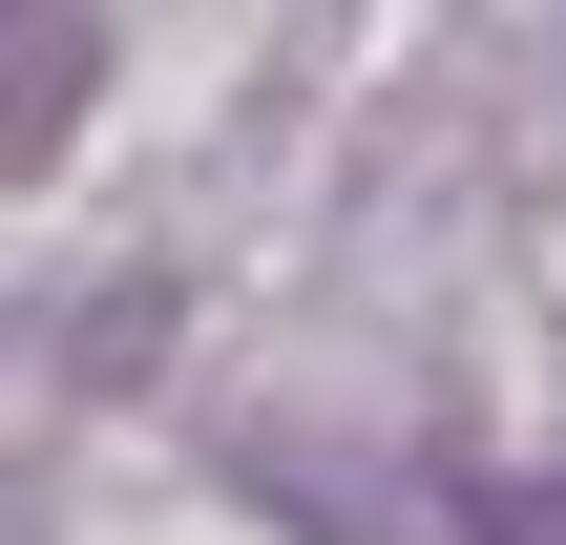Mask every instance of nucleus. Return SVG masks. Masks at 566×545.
<instances>
[{
	"label": "nucleus",
	"mask_w": 566,
	"mask_h": 545,
	"mask_svg": "<svg viewBox=\"0 0 566 545\" xmlns=\"http://www.w3.org/2000/svg\"><path fill=\"white\" fill-rule=\"evenodd\" d=\"M336 545H566V483H357Z\"/></svg>",
	"instance_id": "1"
}]
</instances>
